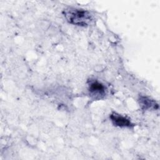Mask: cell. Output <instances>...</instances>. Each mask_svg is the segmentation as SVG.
Listing matches in <instances>:
<instances>
[{
  "label": "cell",
  "instance_id": "6da1fadb",
  "mask_svg": "<svg viewBox=\"0 0 160 160\" xmlns=\"http://www.w3.org/2000/svg\"><path fill=\"white\" fill-rule=\"evenodd\" d=\"M63 14L68 22L80 26H89L93 20V16L89 11L79 8H66L63 11Z\"/></svg>",
  "mask_w": 160,
  "mask_h": 160
},
{
  "label": "cell",
  "instance_id": "7a4b0ae2",
  "mask_svg": "<svg viewBox=\"0 0 160 160\" xmlns=\"http://www.w3.org/2000/svg\"><path fill=\"white\" fill-rule=\"evenodd\" d=\"M110 119L112 124L118 127L131 128L134 126L129 119L117 112H112L110 115Z\"/></svg>",
  "mask_w": 160,
  "mask_h": 160
},
{
  "label": "cell",
  "instance_id": "3957f363",
  "mask_svg": "<svg viewBox=\"0 0 160 160\" xmlns=\"http://www.w3.org/2000/svg\"><path fill=\"white\" fill-rule=\"evenodd\" d=\"M89 91L96 98H101L106 94V87L97 80H94L89 84Z\"/></svg>",
  "mask_w": 160,
  "mask_h": 160
},
{
  "label": "cell",
  "instance_id": "277c9868",
  "mask_svg": "<svg viewBox=\"0 0 160 160\" xmlns=\"http://www.w3.org/2000/svg\"><path fill=\"white\" fill-rule=\"evenodd\" d=\"M139 103L141 106V109H142L143 110L156 109L159 107L158 104L154 99H152L150 98L144 96H141L139 97Z\"/></svg>",
  "mask_w": 160,
  "mask_h": 160
}]
</instances>
